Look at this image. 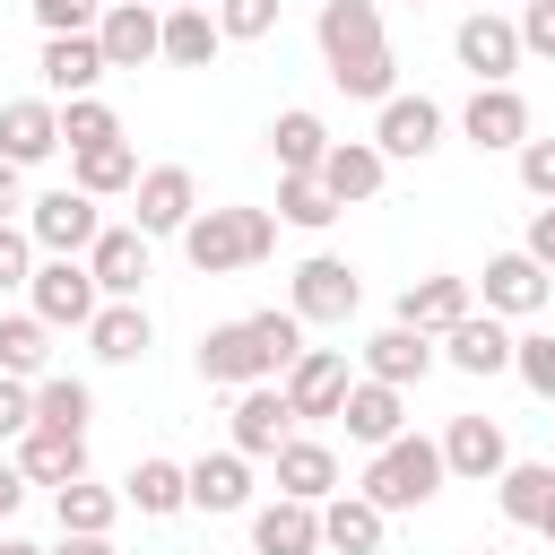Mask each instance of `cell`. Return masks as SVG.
Returning a JSON list of instances; mask_svg holds the SVG:
<instances>
[{"label":"cell","instance_id":"cell-1","mask_svg":"<svg viewBox=\"0 0 555 555\" xmlns=\"http://www.w3.org/2000/svg\"><path fill=\"white\" fill-rule=\"evenodd\" d=\"M312 35H321V61H330L338 95H364V104H390V95H399V61H390V35H382V0H321Z\"/></svg>","mask_w":555,"mask_h":555},{"label":"cell","instance_id":"cell-2","mask_svg":"<svg viewBox=\"0 0 555 555\" xmlns=\"http://www.w3.org/2000/svg\"><path fill=\"white\" fill-rule=\"evenodd\" d=\"M269 251H278V208H199L182 225V260L199 278H234V269H251Z\"/></svg>","mask_w":555,"mask_h":555},{"label":"cell","instance_id":"cell-3","mask_svg":"<svg viewBox=\"0 0 555 555\" xmlns=\"http://www.w3.org/2000/svg\"><path fill=\"white\" fill-rule=\"evenodd\" d=\"M442 442H425V434H399V442H382L373 460H364V503H382V512H416V503H434L442 494Z\"/></svg>","mask_w":555,"mask_h":555},{"label":"cell","instance_id":"cell-4","mask_svg":"<svg viewBox=\"0 0 555 555\" xmlns=\"http://www.w3.org/2000/svg\"><path fill=\"white\" fill-rule=\"evenodd\" d=\"M26 234H35V251L43 260H87L95 251V234H104V208L87 199V191H43V199H26Z\"/></svg>","mask_w":555,"mask_h":555},{"label":"cell","instance_id":"cell-5","mask_svg":"<svg viewBox=\"0 0 555 555\" xmlns=\"http://www.w3.org/2000/svg\"><path fill=\"white\" fill-rule=\"evenodd\" d=\"M356 304H364V278H356L338 251H312V260L295 269V286H286V312H295L304 330H338Z\"/></svg>","mask_w":555,"mask_h":555},{"label":"cell","instance_id":"cell-6","mask_svg":"<svg viewBox=\"0 0 555 555\" xmlns=\"http://www.w3.org/2000/svg\"><path fill=\"white\" fill-rule=\"evenodd\" d=\"M26 295H35V321H52V330H87L104 312V286H95L87 260H35Z\"/></svg>","mask_w":555,"mask_h":555},{"label":"cell","instance_id":"cell-7","mask_svg":"<svg viewBox=\"0 0 555 555\" xmlns=\"http://www.w3.org/2000/svg\"><path fill=\"white\" fill-rule=\"evenodd\" d=\"M451 52H460V69H468L477 87H512V69L529 61V52H520V26L494 17V9H468L460 35H451Z\"/></svg>","mask_w":555,"mask_h":555},{"label":"cell","instance_id":"cell-8","mask_svg":"<svg viewBox=\"0 0 555 555\" xmlns=\"http://www.w3.org/2000/svg\"><path fill=\"white\" fill-rule=\"evenodd\" d=\"M199 217V182H191V165H147L139 173V191H130V225L156 243V234H173L182 243V225Z\"/></svg>","mask_w":555,"mask_h":555},{"label":"cell","instance_id":"cell-9","mask_svg":"<svg viewBox=\"0 0 555 555\" xmlns=\"http://www.w3.org/2000/svg\"><path fill=\"white\" fill-rule=\"evenodd\" d=\"M278 390H286L295 425H321V416H338V408H347V390H356V373H347V347H304V356H295V373H286Z\"/></svg>","mask_w":555,"mask_h":555},{"label":"cell","instance_id":"cell-10","mask_svg":"<svg viewBox=\"0 0 555 555\" xmlns=\"http://www.w3.org/2000/svg\"><path fill=\"white\" fill-rule=\"evenodd\" d=\"M286 442H295V408H286V390H269V382L234 390V416H225V451H243V460H278Z\"/></svg>","mask_w":555,"mask_h":555},{"label":"cell","instance_id":"cell-11","mask_svg":"<svg viewBox=\"0 0 555 555\" xmlns=\"http://www.w3.org/2000/svg\"><path fill=\"white\" fill-rule=\"evenodd\" d=\"M95 43H104V69L165 61V9H147V0H113V9L95 17Z\"/></svg>","mask_w":555,"mask_h":555},{"label":"cell","instance_id":"cell-12","mask_svg":"<svg viewBox=\"0 0 555 555\" xmlns=\"http://www.w3.org/2000/svg\"><path fill=\"white\" fill-rule=\"evenodd\" d=\"M468 312H477V286H468V278H451V269H434V278H408V286H399V321H408V330H425V338L460 330Z\"/></svg>","mask_w":555,"mask_h":555},{"label":"cell","instance_id":"cell-13","mask_svg":"<svg viewBox=\"0 0 555 555\" xmlns=\"http://www.w3.org/2000/svg\"><path fill=\"white\" fill-rule=\"evenodd\" d=\"M199 382H217V390H251V382H269V347L251 338V321H217V330L199 338Z\"/></svg>","mask_w":555,"mask_h":555},{"label":"cell","instance_id":"cell-14","mask_svg":"<svg viewBox=\"0 0 555 555\" xmlns=\"http://www.w3.org/2000/svg\"><path fill=\"white\" fill-rule=\"evenodd\" d=\"M442 468L468 477V486H494V477L512 468L503 425H494V416H451V425H442Z\"/></svg>","mask_w":555,"mask_h":555},{"label":"cell","instance_id":"cell-15","mask_svg":"<svg viewBox=\"0 0 555 555\" xmlns=\"http://www.w3.org/2000/svg\"><path fill=\"white\" fill-rule=\"evenodd\" d=\"M512 330L494 321V312H468L460 330H442V364L451 373H468V382H494V373H512Z\"/></svg>","mask_w":555,"mask_h":555},{"label":"cell","instance_id":"cell-16","mask_svg":"<svg viewBox=\"0 0 555 555\" xmlns=\"http://www.w3.org/2000/svg\"><path fill=\"white\" fill-rule=\"evenodd\" d=\"M87 269H95L104 304H139V286H147V234L139 225H104L95 251H87Z\"/></svg>","mask_w":555,"mask_h":555},{"label":"cell","instance_id":"cell-17","mask_svg":"<svg viewBox=\"0 0 555 555\" xmlns=\"http://www.w3.org/2000/svg\"><path fill=\"white\" fill-rule=\"evenodd\" d=\"M546 295H555V278H546L529 251H494V260H486V312H494V321H529Z\"/></svg>","mask_w":555,"mask_h":555},{"label":"cell","instance_id":"cell-18","mask_svg":"<svg viewBox=\"0 0 555 555\" xmlns=\"http://www.w3.org/2000/svg\"><path fill=\"white\" fill-rule=\"evenodd\" d=\"M434 338L425 330H408V321H390V330H373L364 338V382H390V390H408V382H425L434 373Z\"/></svg>","mask_w":555,"mask_h":555},{"label":"cell","instance_id":"cell-19","mask_svg":"<svg viewBox=\"0 0 555 555\" xmlns=\"http://www.w3.org/2000/svg\"><path fill=\"white\" fill-rule=\"evenodd\" d=\"M17 468L61 494V486L87 477V434H69V425H26V434H17Z\"/></svg>","mask_w":555,"mask_h":555},{"label":"cell","instance_id":"cell-20","mask_svg":"<svg viewBox=\"0 0 555 555\" xmlns=\"http://www.w3.org/2000/svg\"><path fill=\"white\" fill-rule=\"evenodd\" d=\"M43 95H61V104H78V95H95V78H104V43L95 35H43Z\"/></svg>","mask_w":555,"mask_h":555},{"label":"cell","instance_id":"cell-21","mask_svg":"<svg viewBox=\"0 0 555 555\" xmlns=\"http://www.w3.org/2000/svg\"><path fill=\"white\" fill-rule=\"evenodd\" d=\"M460 130L477 139V147H529V95L520 87H477L468 95V113H460Z\"/></svg>","mask_w":555,"mask_h":555},{"label":"cell","instance_id":"cell-22","mask_svg":"<svg viewBox=\"0 0 555 555\" xmlns=\"http://www.w3.org/2000/svg\"><path fill=\"white\" fill-rule=\"evenodd\" d=\"M373 147L382 156H434L442 147V104L434 95H390L382 121H373Z\"/></svg>","mask_w":555,"mask_h":555},{"label":"cell","instance_id":"cell-23","mask_svg":"<svg viewBox=\"0 0 555 555\" xmlns=\"http://www.w3.org/2000/svg\"><path fill=\"white\" fill-rule=\"evenodd\" d=\"M52 147H61V104H52V95L0 104V156H9V165H43Z\"/></svg>","mask_w":555,"mask_h":555},{"label":"cell","instance_id":"cell-24","mask_svg":"<svg viewBox=\"0 0 555 555\" xmlns=\"http://www.w3.org/2000/svg\"><path fill=\"white\" fill-rule=\"evenodd\" d=\"M390 182V156L373 147V139H338L330 156H321V191L338 199V208H356V199H373Z\"/></svg>","mask_w":555,"mask_h":555},{"label":"cell","instance_id":"cell-25","mask_svg":"<svg viewBox=\"0 0 555 555\" xmlns=\"http://www.w3.org/2000/svg\"><path fill=\"white\" fill-rule=\"evenodd\" d=\"M338 425H347V442L382 451V442H399V434H408V399H399L390 382H356V390H347V408H338Z\"/></svg>","mask_w":555,"mask_h":555},{"label":"cell","instance_id":"cell-26","mask_svg":"<svg viewBox=\"0 0 555 555\" xmlns=\"http://www.w3.org/2000/svg\"><path fill=\"white\" fill-rule=\"evenodd\" d=\"M251 546L260 555H321V503H295V494L260 503L251 512Z\"/></svg>","mask_w":555,"mask_h":555},{"label":"cell","instance_id":"cell-27","mask_svg":"<svg viewBox=\"0 0 555 555\" xmlns=\"http://www.w3.org/2000/svg\"><path fill=\"white\" fill-rule=\"evenodd\" d=\"M330 147H338V139H330V121H321L312 104H286V113L269 121V156H278V173H321Z\"/></svg>","mask_w":555,"mask_h":555},{"label":"cell","instance_id":"cell-28","mask_svg":"<svg viewBox=\"0 0 555 555\" xmlns=\"http://www.w3.org/2000/svg\"><path fill=\"white\" fill-rule=\"evenodd\" d=\"M278 494H295V503H330V494H347V486H338V451L312 442V434H295V442L278 451Z\"/></svg>","mask_w":555,"mask_h":555},{"label":"cell","instance_id":"cell-29","mask_svg":"<svg viewBox=\"0 0 555 555\" xmlns=\"http://www.w3.org/2000/svg\"><path fill=\"white\" fill-rule=\"evenodd\" d=\"M382 529H390V512L364 503V494H330L321 503V546L330 555H382Z\"/></svg>","mask_w":555,"mask_h":555},{"label":"cell","instance_id":"cell-30","mask_svg":"<svg viewBox=\"0 0 555 555\" xmlns=\"http://www.w3.org/2000/svg\"><path fill=\"white\" fill-rule=\"evenodd\" d=\"M87 347H95V364H139V356L156 347L147 304H104V312L87 321Z\"/></svg>","mask_w":555,"mask_h":555},{"label":"cell","instance_id":"cell-31","mask_svg":"<svg viewBox=\"0 0 555 555\" xmlns=\"http://www.w3.org/2000/svg\"><path fill=\"white\" fill-rule=\"evenodd\" d=\"M121 503H130L139 520H173V512L191 503V468H182V460H139V468L121 477Z\"/></svg>","mask_w":555,"mask_h":555},{"label":"cell","instance_id":"cell-32","mask_svg":"<svg viewBox=\"0 0 555 555\" xmlns=\"http://www.w3.org/2000/svg\"><path fill=\"white\" fill-rule=\"evenodd\" d=\"M191 503H199V512H251V460H243V451L191 460Z\"/></svg>","mask_w":555,"mask_h":555},{"label":"cell","instance_id":"cell-33","mask_svg":"<svg viewBox=\"0 0 555 555\" xmlns=\"http://www.w3.org/2000/svg\"><path fill=\"white\" fill-rule=\"evenodd\" d=\"M52 512H61V538H113V520H121V486L78 477V486L52 494Z\"/></svg>","mask_w":555,"mask_h":555},{"label":"cell","instance_id":"cell-34","mask_svg":"<svg viewBox=\"0 0 555 555\" xmlns=\"http://www.w3.org/2000/svg\"><path fill=\"white\" fill-rule=\"evenodd\" d=\"M0 373H9V382H43V373H52V321L0 312Z\"/></svg>","mask_w":555,"mask_h":555},{"label":"cell","instance_id":"cell-35","mask_svg":"<svg viewBox=\"0 0 555 555\" xmlns=\"http://www.w3.org/2000/svg\"><path fill=\"white\" fill-rule=\"evenodd\" d=\"M217 52H225L217 9H165V61H173V69H208Z\"/></svg>","mask_w":555,"mask_h":555},{"label":"cell","instance_id":"cell-36","mask_svg":"<svg viewBox=\"0 0 555 555\" xmlns=\"http://www.w3.org/2000/svg\"><path fill=\"white\" fill-rule=\"evenodd\" d=\"M69 191H87V199H121V191H139V156H130V139L69 156Z\"/></svg>","mask_w":555,"mask_h":555},{"label":"cell","instance_id":"cell-37","mask_svg":"<svg viewBox=\"0 0 555 555\" xmlns=\"http://www.w3.org/2000/svg\"><path fill=\"white\" fill-rule=\"evenodd\" d=\"M494 503H503V520L538 529V512L555 503V468H546V460H512V468L494 477Z\"/></svg>","mask_w":555,"mask_h":555},{"label":"cell","instance_id":"cell-38","mask_svg":"<svg viewBox=\"0 0 555 555\" xmlns=\"http://www.w3.org/2000/svg\"><path fill=\"white\" fill-rule=\"evenodd\" d=\"M87 416H95V390H87L78 373H43V382H35V425H69V434H87Z\"/></svg>","mask_w":555,"mask_h":555},{"label":"cell","instance_id":"cell-39","mask_svg":"<svg viewBox=\"0 0 555 555\" xmlns=\"http://www.w3.org/2000/svg\"><path fill=\"white\" fill-rule=\"evenodd\" d=\"M121 139V121H113V104L104 95H78V104H61V147L69 156H87V147H113Z\"/></svg>","mask_w":555,"mask_h":555},{"label":"cell","instance_id":"cell-40","mask_svg":"<svg viewBox=\"0 0 555 555\" xmlns=\"http://www.w3.org/2000/svg\"><path fill=\"white\" fill-rule=\"evenodd\" d=\"M278 217L304 225V234H321V225L338 217V199L321 191V173H278Z\"/></svg>","mask_w":555,"mask_h":555},{"label":"cell","instance_id":"cell-41","mask_svg":"<svg viewBox=\"0 0 555 555\" xmlns=\"http://www.w3.org/2000/svg\"><path fill=\"white\" fill-rule=\"evenodd\" d=\"M251 338L269 347V373L286 382V373H295V356H304V321H295V312H251Z\"/></svg>","mask_w":555,"mask_h":555},{"label":"cell","instance_id":"cell-42","mask_svg":"<svg viewBox=\"0 0 555 555\" xmlns=\"http://www.w3.org/2000/svg\"><path fill=\"white\" fill-rule=\"evenodd\" d=\"M512 373H520L538 399H555V338H546V330H529V338L512 347Z\"/></svg>","mask_w":555,"mask_h":555},{"label":"cell","instance_id":"cell-43","mask_svg":"<svg viewBox=\"0 0 555 555\" xmlns=\"http://www.w3.org/2000/svg\"><path fill=\"white\" fill-rule=\"evenodd\" d=\"M217 26H225V43H260L278 26V0H217Z\"/></svg>","mask_w":555,"mask_h":555},{"label":"cell","instance_id":"cell-44","mask_svg":"<svg viewBox=\"0 0 555 555\" xmlns=\"http://www.w3.org/2000/svg\"><path fill=\"white\" fill-rule=\"evenodd\" d=\"M26 9H35L43 35H95V17H104L95 0H26Z\"/></svg>","mask_w":555,"mask_h":555},{"label":"cell","instance_id":"cell-45","mask_svg":"<svg viewBox=\"0 0 555 555\" xmlns=\"http://www.w3.org/2000/svg\"><path fill=\"white\" fill-rule=\"evenodd\" d=\"M26 278H35V234L26 225H0V295L26 286Z\"/></svg>","mask_w":555,"mask_h":555},{"label":"cell","instance_id":"cell-46","mask_svg":"<svg viewBox=\"0 0 555 555\" xmlns=\"http://www.w3.org/2000/svg\"><path fill=\"white\" fill-rule=\"evenodd\" d=\"M520 191H529V199H555V139H538V130H529V147H520Z\"/></svg>","mask_w":555,"mask_h":555},{"label":"cell","instance_id":"cell-47","mask_svg":"<svg viewBox=\"0 0 555 555\" xmlns=\"http://www.w3.org/2000/svg\"><path fill=\"white\" fill-rule=\"evenodd\" d=\"M26 425H35V382H9L0 373V442H17Z\"/></svg>","mask_w":555,"mask_h":555},{"label":"cell","instance_id":"cell-48","mask_svg":"<svg viewBox=\"0 0 555 555\" xmlns=\"http://www.w3.org/2000/svg\"><path fill=\"white\" fill-rule=\"evenodd\" d=\"M512 26H520V52H538V61H555V0H529V9L512 17Z\"/></svg>","mask_w":555,"mask_h":555},{"label":"cell","instance_id":"cell-49","mask_svg":"<svg viewBox=\"0 0 555 555\" xmlns=\"http://www.w3.org/2000/svg\"><path fill=\"white\" fill-rule=\"evenodd\" d=\"M520 251H529V260H538V269L555 278V199H546V208L529 217V243H520Z\"/></svg>","mask_w":555,"mask_h":555},{"label":"cell","instance_id":"cell-50","mask_svg":"<svg viewBox=\"0 0 555 555\" xmlns=\"http://www.w3.org/2000/svg\"><path fill=\"white\" fill-rule=\"evenodd\" d=\"M17 208H26V165H9V156H0V225H9Z\"/></svg>","mask_w":555,"mask_h":555},{"label":"cell","instance_id":"cell-51","mask_svg":"<svg viewBox=\"0 0 555 555\" xmlns=\"http://www.w3.org/2000/svg\"><path fill=\"white\" fill-rule=\"evenodd\" d=\"M26 486H35V477H26V468H17V460H0V520H9V512H17V503H26Z\"/></svg>","mask_w":555,"mask_h":555},{"label":"cell","instance_id":"cell-52","mask_svg":"<svg viewBox=\"0 0 555 555\" xmlns=\"http://www.w3.org/2000/svg\"><path fill=\"white\" fill-rule=\"evenodd\" d=\"M52 555H113V538H61Z\"/></svg>","mask_w":555,"mask_h":555},{"label":"cell","instance_id":"cell-53","mask_svg":"<svg viewBox=\"0 0 555 555\" xmlns=\"http://www.w3.org/2000/svg\"><path fill=\"white\" fill-rule=\"evenodd\" d=\"M0 555H52V546H35V538H0Z\"/></svg>","mask_w":555,"mask_h":555},{"label":"cell","instance_id":"cell-54","mask_svg":"<svg viewBox=\"0 0 555 555\" xmlns=\"http://www.w3.org/2000/svg\"><path fill=\"white\" fill-rule=\"evenodd\" d=\"M538 538H546V546H555V503H546V512H538Z\"/></svg>","mask_w":555,"mask_h":555},{"label":"cell","instance_id":"cell-55","mask_svg":"<svg viewBox=\"0 0 555 555\" xmlns=\"http://www.w3.org/2000/svg\"><path fill=\"white\" fill-rule=\"evenodd\" d=\"M165 9H208V0H165Z\"/></svg>","mask_w":555,"mask_h":555},{"label":"cell","instance_id":"cell-56","mask_svg":"<svg viewBox=\"0 0 555 555\" xmlns=\"http://www.w3.org/2000/svg\"><path fill=\"white\" fill-rule=\"evenodd\" d=\"M477 555H494V546H477Z\"/></svg>","mask_w":555,"mask_h":555},{"label":"cell","instance_id":"cell-57","mask_svg":"<svg viewBox=\"0 0 555 555\" xmlns=\"http://www.w3.org/2000/svg\"><path fill=\"white\" fill-rule=\"evenodd\" d=\"M546 555H555V546H546Z\"/></svg>","mask_w":555,"mask_h":555}]
</instances>
